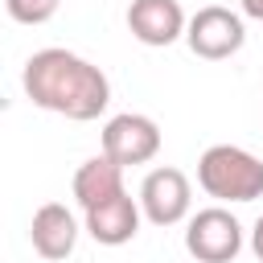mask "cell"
<instances>
[{"label":"cell","mask_w":263,"mask_h":263,"mask_svg":"<svg viewBox=\"0 0 263 263\" xmlns=\"http://www.w3.org/2000/svg\"><path fill=\"white\" fill-rule=\"evenodd\" d=\"M21 86H25V99L41 111H53V115H66L74 123H86V119H99L111 103V82L107 74L62 49V45H49V49H37L25 70H21Z\"/></svg>","instance_id":"obj_1"},{"label":"cell","mask_w":263,"mask_h":263,"mask_svg":"<svg viewBox=\"0 0 263 263\" xmlns=\"http://www.w3.org/2000/svg\"><path fill=\"white\" fill-rule=\"evenodd\" d=\"M197 185L218 201L263 197V160L238 144H210L197 160Z\"/></svg>","instance_id":"obj_2"},{"label":"cell","mask_w":263,"mask_h":263,"mask_svg":"<svg viewBox=\"0 0 263 263\" xmlns=\"http://www.w3.org/2000/svg\"><path fill=\"white\" fill-rule=\"evenodd\" d=\"M185 251L197 259V263H234L238 251H242V226L230 210L222 205H210V210H197L185 226Z\"/></svg>","instance_id":"obj_3"},{"label":"cell","mask_w":263,"mask_h":263,"mask_svg":"<svg viewBox=\"0 0 263 263\" xmlns=\"http://www.w3.org/2000/svg\"><path fill=\"white\" fill-rule=\"evenodd\" d=\"M185 41H189V49H193L197 58H205V62H222V58H234V53L242 49V41H247V25H242V16L230 12V8H222V4H205V8H197V12L189 16V25H185Z\"/></svg>","instance_id":"obj_4"},{"label":"cell","mask_w":263,"mask_h":263,"mask_svg":"<svg viewBox=\"0 0 263 263\" xmlns=\"http://www.w3.org/2000/svg\"><path fill=\"white\" fill-rule=\"evenodd\" d=\"M140 214L152 222V226H177L189 218V205H193V189H189V177L173 164H160L144 177L140 185Z\"/></svg>","instance_id":"obj_5"},{"label":"cell","mask_w":263,"mask_h":263,"mask_svg":"<svg viewBox=\"0 0 263 263\" xmlns=\"http://www.w3.org/2000/svg\"><path fill=\"white\" fill-rule=\"evenodd\" d=\"M103 152L115 164H148L160 152V127L152 115L140 111H119L103 123Z\"/></svg>","instance_id":"obj_6"},{"label":"cell","mask_w":263,"mask_h":263,"mask_svg":"<svg viewBox=\"0 0 263 263\" xmlns=\"http://www.w3.org/2000/svg\"><path fill=\"white\" fill-rule=\"evenodd\" d=\"M185 12L177 0H132L127 4V33L140 45H173L177 37H185Z\"/></svg>","instance_id":"obj_7"},{"label":"cell","mask_w":263,"mask_h":263,"mask_svg":"<svg viewBox=\"0 0 263 263\" xmlns=\"http://www.w3.org/2000/svg\"><path fill=\"white\" fill-rule=\"evenodd\" d=\"M82 214H86V234L99 247H123V242H132L140 234V218H144L140 201H132L127 189L115 193V197H107V201H99V205H90V210H82Z\"/></svg>","instance_id":"obj_8"},{"label":"cell","mask_w":263,"mask_h":263,"mask_svg":"<svg viewBox=\"0 0 263 263\" xmlns=\"http://www.w3.org/2000/svg\"><path fill=\"white\" fill-rule=\"evenodd\" d=\"M29 238H33V251L41 259L62 263L74 251V242H78V222H74V214L62 201H45L33 214V222H29Z\"/></svg>","instance_id":"obj_9"},{"label":"cell","mask_w":263,"mask_h":263,"mask_svg":"<svg viewBox=\"0 0 263 263\" xmlns=\"http://www.w3.org/2000/svg\"><path fill=\"white\" fill-rule=\"evenodd\" d=\"M70 189H74V201H78L82 210H90V205L123 193V164H115L107 152H99V156H90V160L78 164Z\"/></svg>","instance_id":"obj_10"},{"label":"cell","mask_w":263,"mask_h":263,"mask_svg":"<svg viewBox=\"0 0 263 263\" xmlns=\"http://www.w3.org/2000/svg\"><path fill=\"white\" fill-rule=\"evenodd\" d=\"M4 8L16 25H45L62 8V0H4Z\"/></svg>","instance_id":"obj_11"},{"label":"cell","mask_w":263,"mask_h":263,"mask_svg":"<svg viewBox=\"0 0 263 263\" xmlns=\"http://www.w3.org/2000/svg\"><path fill=\"white\" fill-rule=\"evenodd\" d=\"M251 251H255V259L263 263V214H259L255 226H251Z\"/></svg>","instance_id":"obj_12"},{"label":"cell","mask_w":263,"mask_h":263,"mask_svg":"<svg viewBox=\"0 0 263 263\" xmlns=\"http://www.w3.org/2000/svg\"><path fill=\"white\" fill-rule=\"evenodd\" d=\"M238 4H242V12L251 21H263V0H238Z\"/></svg>","instance_id":"obj_13"}]
</instances>
